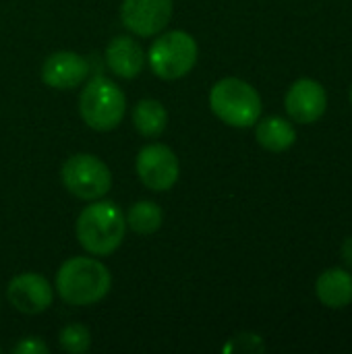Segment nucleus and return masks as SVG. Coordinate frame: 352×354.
Instances as JSON below:
<instances>
[{"instance_id":"f257e3e1","label":"nucleus","mask_w":352,"mask_h":354,"mask_svg":"<svg viewBox=\"0 0 352 354\" xmlns=\"http://www.w3.org/2000/svg\"><path fill=\"white\" fill-rule=\"evenodd\" d=\"M112 286L108 268L93 257H73L64 261L56 274V290L60 299L75 307L100 303Z\"/></svg>"},{"instance_id":"f03ea898","label":"nucleus","mask_w":352,"mask_h":354,"mask_svg":"<svg viewBox=\"0 0 352 354\" xmlns=\"http://www.w3.org/2000/svg\"><path fill=\"white\" fill-rule=\"evenodd\" d=\"M127 220L120 207L112 201H95L87 205L77 218L79 245L91 255L114 253L124 239Z\"/></svg>"},{"instance_id":"7ed1b4c3","label":"nucleus","mask_w":352,"mask_h":354,"mask_svg":"<svg viewBox=\"0 0 352 354\" xmlns=\"http://www.w3.org/2000/svg\"><path fill=\"white\" fill-rule=\"evenodd\" d=\"M210 108L224 124L247 129L253 127L261 116V97L247 81L226 77L212 87Z\"/></svg>"},{"instance_id":"20e7f679","label":"nucleus","mask_w":352,"mask_h":354,"mask_svg":"<svg viewBox=\"0 0 352 354\" xmlns=\"http://www.w3.org/2000/svg\"><path fill=\"white\" fill-rule=\"evenodd\" d=\"M127 110V100L120 87L106 79L93 77L79 95V114L93 131H112L120 124Z\"/></svg>"},{"instance_id":"39448f33","label":"nucleus","mask_w":352,"mask_h":354,"mask_svg":"<svg viewBox=\"0 0 352 354\" xmlns=\"http://www.w3.org/2000/svg\"><path fill=\"white\" fill-rule=\"evenodd\" d=\"M197 41L191 33L187 31H168L160 35L147 54L151 71L164 79V81H174L193 71L197 64Z\"/></svg>"},{"instance_id":"423d86ee","label":"nucleus","mask_w":352,"mask_h":354,"mask_svg":"<svg viewBox=\"0 0 352 354\" xmlns=\"http://www.w3.org/2000/svg\"><path fill=\"white\" fill-rule=\"evenodd\" d=\"M64 189L83 199L95 201L102 199L112 189V172L110 168L91 153H77L71 156L60 170Z\"/></svg>"},{"instance_id":"0eeeda50","label":"nucleus","mask_w":352,"mask_h":354,"mask_svg":"<svg viewBox=\"0 0 352 354\" xmlns=\"http://www.w3.org/2000/svg\"><path fill=\"white\" fill-rule=\"evenodd\" d=\"M135 168H137L141 183L147 189L158 191V193L172 189L180 172L176 153L168 145H162V143L145 145L137 156Z\"/></svg>"},{"instance_id":"6e6552de","label":"nucleus","mask_w":352,"mask_h":354,"mask_svg":"<svg viewBox=\"0 0 352 354\" xmlns=\"http://www.w3.org/2000/svg\"><path fill=\"white\" fill-rule=\"evenodd\" d=\"M172 17V0H124L120 19L129 31L141 37L160 33Z\"/></svg>"},{"instance_id":"1a4fd4ad","label":"nucleus","mask_w":352,"mask_h":354,"mask_svg":"<svg viewBox=\"0 0 352 354\" xmlns=\"http://www.w3.org/2000/svg\"><path fill=\"white\" fill-rule=\"evenodd\" d=\"M288 116L299 124L317 122L328 108V93L315 79H299L290 85L284 100Z\"/></svg>"},{"instance_id":"9d476101","label":"nucleus","mask_w":352,"mask_h":354,"mask_svg":"<svg viewBox=\"0 0 352 354\" xmlns=\"http://www.w3.org/2000/svg\"><path fill=\"white\" fill-rule=\"evenodd\" d=\"M6 297H8V303L17 311L25 315H37V313H44L52 305L54 290L44 276L27 272L10 280L6 288Z\"/></svg>"},{"instance_id":"9b49d317","label":"nucleus","mask_w":352,"mask_h":354,"mask_svg":"<svg viewBox=\"0 0 352 354\" xmlns=\"http://www.w3.org/2000/svg\"><path fill=\"white\" fill-rule=\"evenodd\" d=\"M89 75V64L87 60L71 50L54 52L46 58L41 66V79L48 87L52 89H73L79 87L85 77Z\"/></svg>"},{"instance_id":"f8f14e48","label":"nucleus","mask_w":352,"mask_h":354,"mask_svg":"<svg viewBox=\"0 0 352 354\" xmlns=\"http://www.w3.org/2000/svg\"><path fill=\"white\" fill-rule=\"evenodd\" d=\"M106 64L114 75L122 79H135L141 75L145 66V54L135 39L118 35L110 39L106 48Z\"/></svg>"},{"instance_id":"ddd939ff","label":"nucleus","mask_w":352,"mask_h":354,"mask_svg":"<svg viewBox=\"0 0 352 354\" xmlns=\"http://www.w3.org/2000/svg\"><path fill=\"white\" fill-rule=\"evenodd\" d=\"M315 292L322 305L328 309H344L352 303V274L342 268L326 270L317 282Z\"/></svg>"},{"instance_id":"4468645a","label":"nucleus","mask_w":352,"mask_h":354,"mask_svg":"<svg viewBox=\"0 0 352 354\" xmlns=\"http://www.w3.org/2000/svg\"><path fill=\"white\" fill-rule=\"evenodd\" d=\"M255 137L263 149L278 153V151H286L288 147L295 145L297 131L290 120H286L282 116H268L257 122Z\"/></svg>"},{"instance_id":"2eb2a0df","label":"nucleus","mask_w":352,"mask_h":354,"mask_svg":"<svg viewBox=\"0 0 352 354\" xmlns=\"http://www.w3.org/2000/svg\"><path fill=\"white\" fill-rule=\"evenodd\" d=\"M133 124L143 137H160L168 127V112L158 100H141L135 106Z\"/></svg>"},{"instance_id":"dca6fc26","label":"nucleus","mask_w":352,"mask_h":354,"mask_svg":"<svg viewBox=\"0 0 352 354\" xmlns=\"http://www.w3.org/2000/svg\"><path fill=\"white\" fill-rule=\"evenodd\" d=\"M127 228H131L137 234H154L164 220V214L158 203L154 201H137L131 205L127 214Z\"/></svg>"},{"instance_id":"f3484780","label":"nucleus","mask_w":352,"mask_h":354,"mask_svg":"<svg viewBox=\"0 0 352 354\" xmlns=\"http://www.w3.org/2000/svg\"><path fill=\"white\" fill-rule=\"evenodd\" d=\"M60 346L62 351L71 354H81L87 353L89 346H91V336H89V330L81 324H71L66 328H62L60 332Z\"/></svg>"},{"instance_id":"a211bd4d","label":"nucleus","mask_w":352,"mask_h":354,"mask_svg":"<svg viewBox=\"0 0 352 354\" xmlns=\"http://www.w3.org/2000/svg\"><path fill=\"white\" fill-rule=\"evenodd\" d=\"M224 351L226 353H230V351H234V353L237 351H243V353H261L263 351V342L255 334H241V336L232 338V342Z\"/></svg>"},{"instance_id":"6ab92c4d","label":"nucleus","mask_w":352,"mask_h":354,"mask_svg":"<svg viewBox=\"0 0 352 354\" xmlns=\"http://www.w3.org/2000/svg\"><path fill=\"white\" fill-rule=\"evenodd\" d=\"M15 353L17 354H46L48 353V346H46L41 340H37V338H27V340H23V342H19V344L15 346Z\"/></svg>"},{"instance_id":"aec40b11","label":"nucleus","mask_w":352,"mask_h":354,"mask_svg":"<svg viewBox=\"0 0 352 354\" xmlns=\"http://www.w3.org/2000/svg\"><path fill=\"white\" fill-rule=\"evenodd\" d=\"M340 257L342 261L346 263V268L352 270V236H349L344 243H342V249H340Z\"/></svg>"},{"instance_id":"412c9836","label":"nucleus","mask_w":352,"mask_h":354,"mask_svg":"<svg viewBox=\"0 0 352 354\" xmlns=\"http://www.w3.org/2000/svg\"><path fill=\"white\" fill-rule=\"evenodd\" d=\"M351 102H352V89H351Z\"/></svg>"}]
</instances>
